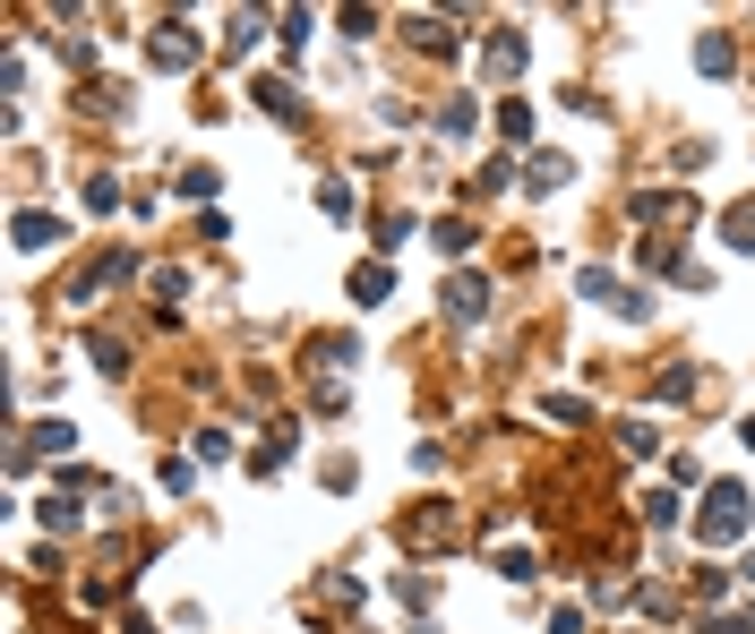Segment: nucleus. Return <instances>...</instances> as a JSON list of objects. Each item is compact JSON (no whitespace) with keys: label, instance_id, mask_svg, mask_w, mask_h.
I'll return each mask as SVG.
<instances>
[{"label":"nucleus","instance_id":"f03ea898","mask_svg":"<svg viewBox=\"0 0 755 634\" xmlns=\"http://www.w3.org/2000/svg\"><path fill=\"white\" fill-rule=\"evenodd\" d=\"M635 215H644V223H679V232H687L695 197L687 190H644V197H635Z\"/></svg>","mask_w":755,"mask_h":634},{"label":"nucleus","instance_id":"4468645a","mask_svg":"<svg viewBox=\"0 0 755 634\" xmlns=\"http://www.w3.org/2000/svg\"><path fill=\"white\" fill-rule=\"evenodd\" d=\"M387 292H395L387 266H361V275H353V300H387Z\"/></svg>","mask_w":755,"mask_h":634},{"label":"nucleus","instance_id":"2eb2a0df","mask_svg":"<svg viewBox=\"0 0 755 634\" xmlns=\"http://www.w3.org/2000/svg\"><path fill=\"white\" fill-rule=\"evenodd\" d=\"M498 137H516V146L532 137V112H524V103H498Z\"/></svg>","mask_w":755,"mask_h":634},{"label":"nucleus","instance_id":"0eeeda50","mask_svg":"<svg viewBox=\"0 0 755 634\" xmlns=\"http://www.w3.org/2000/svg\"><path fill=\"white\" fill-rule=\"evenodd\" d=\"M9 232H18V249H52V241H61V223L34 215V206H18V223H9Z\"/></svg>","mask_w":755,"mask_h":634},{"label":"nucleus","instance_id":"f8f14e48","mask_svg":"<svg viewBox=\"0 0 755 634\" xmlns=\"http://www.w3.org/2000/svg\"><path fill=\"white\" fill-rule=\"evenodd\" d=\"M318 215L353 223V181H318Z\"/></svg>","mask_w":755,"mask_h":634},{"label":"nucleus","instance_id":"39448f33","mask_svg":"<svg viewBox=\"0 0 755 634\" xmlns=\"http://www.w3.org/2000/svg\"><path fill=\"white\" fill-rule=\"evenodd\" d=\"M481 309H490V284H481V275H456V284H447V317H463V326H472Z\"/></svg>","mask_w":755,"mask_h":634},{"label":"nucleus","instance_id":"a211bd4d","mask_svg":"<svg viewBox=\"0 0 755 634\" xmlns=\"http://www.w3.org/2000/svg\"><path fill=\"white\" fill-rule=\"evenodd\" d=\"M704 634H755L747 617H704Z\"/></svg>","mask_w":755,"mask_h":634},{"label":"nucleus","instance_id":"20e7f679","mask_svg":"<svg viewBox=\"0 0 755 634\" xmlns=\"http://www.w3.org/2000/svg\"><path fill=\"white\" fill-rule=\"evenodd\" d=\"M481 69H490V78H516V69H524V34L498 27V34H490V52H481Z\"/></svg>","mask_w":755,"mask_h":634},{"label":"nucleus","instance_id":"dca6fc26","mask_svg":"<svg viewBox=\"0 0 755 634\" xmlns=\"http://www.w3.org/2000/svg\"><path fill=\"white\" fill-rule=\"evenodd\" d=\"M438 249H447V257H463V249H472V223H463V215H447V223H438Z\"/></svg>","mask_w":755,"mask_h":634},{"label":"nucleus","instance_id":"ddd939ff","mask_svg":"<svg viewBox=\"0 0 755 634\" xmlns=\"http://www.w3.org/2000/svg\"><path fill=\"white\" fill-rule=\"evenodd\" d=\"M567 172H575L567 155H532V190H567Z\"/></svg>","mask_w":755,"mask_h":634},{"label":"nucleus","instance_id":"6e6552de","mask_svg":"<svg viewBox=\"0 0 755 634\" xmlns=\"http://www.w3.org/2000/svg\"><path fill=\"white\" fill-rule=\"evenodd\" d=\"M695 69H704V78H730V69H738V43H730V34H704V43H695Z\"/></svg>","mask_w":755,"mask_h":634},{"label":"nucleus","instance_id":"9d476101","mask_svg":"<svg viewBox=\"0 0 755 634\" xmlns=\"http://www.w3.org/2000/svg\"><path fill=\"white\" fill-rule=\"evenodd\" d=\"M249 103H266V112H275V121H300V103H293V86H275V78H258V86H249Z\"/></svg>","mask_w":755,"mask_h":634},{"label":"nucleus","instance_id":"f257e3e1","mask_svg":"<svg viewBox=\"0 0 755 634\" xmlns=\"http://www.w3.org/2000/svg\"><path fill=\"white\" fill-rule=\"evenodd\" d=\"M747 489H738V480H713V489H704V514H695V540H704V549H730V540L747 532Z\"/></svg>","mask_w":755,"mask_h":634},{"label":"nucleus","instance_id":"423d86ee","mask_svg":"<svg viewBox=\"0 0 755 634\" xmlns=\"http://www.w3.org/2000/svg\"><path fill=\"white\" fill-rule=\"evenodd\" d=\"M190 61H197L190 27H155V69H190Z\"/></svg>","mask_w":755,"mask_h":634},{"label":"nucleus","instance_id":"f3484780","mask_svg":"<svg viewBox=\"0 0 755 634\" xmlns=\"http://www.w3.org/2000/svg\"><path fill=\"white\" fill-rule=\"evenodd\" d=\"M86 206H95V215H112V206H121V181H103V172H95V181H86Z\"/></svg>","mask_w":755,"mask_h":634},{"label":"nucleus","instance_id":"7ed1b4c3","mask_svg":"<svg viewBox=\"0 0 755 634\" xmlns=\"http://www.w3.org/2000/svg\"><path fill=\"white\" fill-rule=\"evenodd\" d=\"M404 540H412V549H447V540H456V523H447V507H412Z\"/></svg>","mask_w":755,"mask_h":634},{"label":"nucleus","instance_id":"1a4fd4ad","mask_svg":"<svg viewBox=\"0 0 755 634\" xmlns=\"http://www.w3.org/2000/svg\"><path fill=\"white\" fill-rule=\"evenodd\" d=\"M404 34H412L421 52H456V34H447V18H404Z\"/></svg>","mask_w":755,"mask_h":634},{"label":"nucleus","instance_id":"9b49d317","mask_svg":"<svg viewBox=\"0 0 755 634\" xmlns=\"http://www.w3.org/2000/svg\"><path fill=\"white\" fill-rule=\"evenodd\" d=\"M722 232H730V249H755V197H738V206H730Z\"/></svg>","mask_w":755,"mask_h":634}]
</instances>
